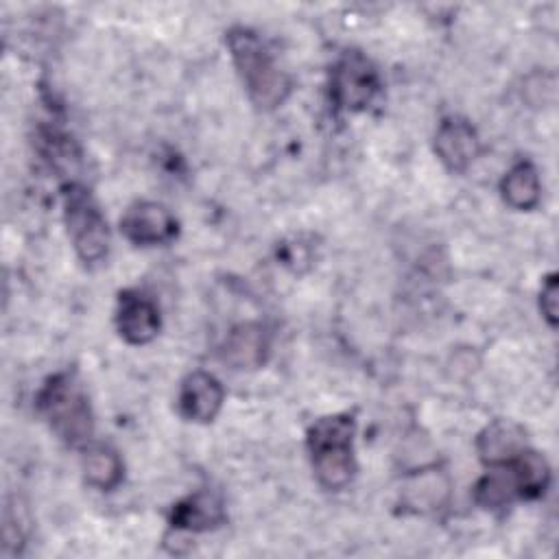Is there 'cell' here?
<instances>
[{
    "mask_svg": "<svg viewBox=\"0 0 559 559\" xmlns=\"http://www.w3.org/2000/svg\"><path fill=\"white\" fill-rule=\"evenodd\" d=\"M227 48L236 72L240 74L251 103L258 109L271 111L290 94L288 76L277 68L264 41L245 26L227 31Z\"/></svg>",
    "mask_w": 559,
    "mask_h": 559,
    "instance_id": "1",
    "label": "cell"
},
{
    "mask_svg": "<svg viewBox=\"0 0 559 559\" xmlns=\"http://www.w3.org/2000/svg\"><path fill=\"white\" fill-rule=\"evenodd\" d=\"M356 421L347 413L325 415L308 428V452L321 487L338 491L349 485L356 472L354 459Z\"/></svg>",
    "mask_w": 559,
    "mask_h": 559,
    "instance_id": "2",
    "label": "cell"
},
{
    "mask_svg": "<svg viewBox=\"0 0 559 559\" xmlns=\"http://www.w3.org/2000/svg\"><path fill=\"white\" fill-rule=\"evenodd\" d=\"M35 406L52 432L68 445H85L94 432V415L81 382L70 371L55 373L39 389Z\"/></svg>",
    "mask_w": 559,
    "mask_h": 559,
    "instance_id": "3",
    "label": "cell"
},
{
    "mask_svg": "<svg viewBox=\"0 0 559 559\" xmlns=\"http://www.w3.org/2000/svg\"><path fill=\"white\" fill-rule=\"evenodd\" d=\"M63 221L83 262H98L109 249V227L90 190L70 183L63 190Z\"/></svg>",
    "mask_w": 559,
    "mask_h": 559,
    "instance_id": "4",
    "label": "cell"
},
{
    "mask_svg": "<svg viewBox=\"0 0 559 559\" xmlns=\"http://www.w3.org/2000/svg\"><path fill=\"white\" fill-rule=\"evenodd\" d=\"M380 92V76L362 52H345L332 68L330 96L338 109L362 111Z\"/></svg>",
    "mask_w": 559,
    "mask_h": 559,
    "instance_id": "5",
    "label": "cell"
},
{
    "mask_svg": "<svg viewBox=\"0 0 559 559\" xmlns=\"http://www.w3.org/2000/svg\"><path fill=\"white\" fill-rule=\"evenodd\" d=\"M120 231L133 245H164L175 238L177 221L166 205L155 201H138L120 218Z\"/></svg>",
    "mask_w": 559,
    "mask_h": 559,
    "instance_id": "6",
    "label": "cell"
},
{
    "mask_svg": "<svg viewBox=\"0 0 559 559\" xmlns=\"http://www.w3.org/2000/svg\"><path fill=\"white\" fill-rule=\"evenodd\" d=\"M435 151L443 166L452 173L467 170L480 153L476 129L465 118H443L435 133Z\"/></svg>",
    "mask_w": 559,
    "mask_h": 559,
    "instance_id": "7",
    "label": "cell"
},
{
    "mask_svg": "<svg viewBox=\"0 0 559 559\" xmlns=\"http://www.w3.org/2000/svg\"><path fill=\"white\" fill-rule=\"evenodd\" d=\"M116 325L120 336L129 345H146L159 332V325H162L159 308L151 297H144L142 293L124 290L120 293V299H118Z\"/></svg>",
    "mask_w": 559,
    "mask_h": 559,
    "instance_id": "8",
    "label": "cell"
},
{
    "mask_svg": "<svg viewBox=\"0 0 559 559\" xmlns=\"http://www.w3.org/2000/svg\"><path fill=\"white\" fill-rule=\"evenodd\" d=\"M271 354V334L260 321H245L231 328L223 343V360L242 371L260 369Z\"/></svg>",
    "mask_w": 559,
    "mask_h": 559,
    "instance_id": "9",
    "label": "cell"
},
{
    "mask_svg": "<svg viewBox=\"0 0 559 559\" xmlns=\"http://www.w3.org/2000/svg\"><path fill=\"white\" fill-rule=\"evenodd\" d=\"M225 389L207 371H192L179 389V413L197 424H210L223 408Z\"/></svg>",
    "mask_w": 559,
    "mask_h": 559,
    "instance_id": "10",
    "label": "cell"
},
{
    "mask_svg": "<svg viewBox=\"0 0 559 559\" xmlns=\"http://www.w3.org/2000/svg\"><path fill=\"white\" fill-rule=\"evenodd\" d=\"M450 476L439 467H424L408 474L400 489V502L413 513L441 509L450 498Z\"/></svg>",
    "mask_w": 559,
    "mask_h": 559,
    "instance_id": "11",
    "label": "cell"
},
{
    "mask_svg": "<svg viewBox=\"0 0 559 559\" xmlns=\"http://www.w3.org/2000/svg\"><path fill=\"white\" fill-rule=\"evenodd\" d=\"M227 520L221 496L214 491H197L179 500L170 509V526L186 533H205L218 528Z\"/></svg>",
    "mask_w": 559,
    "mask_h": 559,
    "instance_id": "12",
    "label": "cell"
},
{
    "mask_svg": "<svg viewBox=\"0 0 559 559\" xmlns=\"http://www.w3.org/2000/svg\"><path fill=\"white\" fill-rule=\"evenodd\" d=\"M476 450L485 465H504L513 461L522 450H526V432L511 419H493L478 435Z\"/></svg>",
    "mask_w": 559,
    "mask_h": 559,
    "instance_id": "13",
    "label": "cell"
},
{
    "mask_svg": "<svg viewBox=\"0 0 559 559\" xmlns=\"http://www.w3.org/2000/svg\"><path fill=\"white\" fill-rule=\"evenodd\" d=\"M500 192L513 210H533L542 199L539 173L531 162L513 164L500 181Z\"/></svg>",
    "mask_w": 559,
    "mask_h": 559,
    "instance_id": "14",
    "label": "cell"
},
{
    "mask_svg": "<svg viewBox=\"0 0 559 559\" xmlns=\"http://www.w3.org/2000/svg\"><path fill=\"white\" fill-rule=\"evenodd\" d=\"M474 500L487 511H500L513 504V500H520L511 467L507 463L489 467V472L474 485Z\"/></svg>",
    "mask_w": 559,
    "mask_h": 559,
    "instance_id": "15",
    "label": "cell"
},
{
    "mask_svg": "<svg viewBox=\"0 0 559 559\" xmlns=\"http://www.w3.org/2000/svg\"><path fill=\"white\" fill-rule=\"evenodd\" d=\"M507 465L515 476L520 500H535L546 493L550 485V467L539 452L526 448Z\"/></svg>",
    "mask_w": 559,
    "mask_h": 559,
    "instance_id": "16",
    "label": "cell"
},
{
    "mask_svg": "<svg viewBox=\"0 0 559 559\" xmlns=\"http://www.w3.org/2000/svg\"><path fill=\"white\" fill-rule=\"evenodd\" d=\"M83 474L85 480L103 491H111L120 485L124 476V465L118 452L109 445H90L83 452Z\"/></svg>",
    "mask_w": 559,
    "mask_h": 559,
    "instance_id": "17",
    "label": "cell"
},
{
    "mask_svg": "<svg viewBox=\"0 0 559 559\" xmlns=\"http://www.w3.org/2000/svg\"><path fill=\"white\" fill-rule=\"evenodd\" d=\"M41 153L46 155V159H50V164L55 168H63V166H72V162H79V151L72 142V138L55 131V129H48V131H41Z\"/></svg>",
    "mask_w": 559,
    "mask_h": 559,
    "instance_id": "18",
    "label": "cell"
},
{
    "mask_svg": "<svg viewBox=\"0 0 559 559\" xmlns=\"http://www.w3.org/2000/svg\"><path fill=\"white\" fill-rule=\"evenodd\" d=\"M559 295V288H557V273H550L544 284H542V293H539V310H542V317L548 321L550 328L557 325V299Z\"/></svg>",
    "mask_w": 559,
    "mask_h": 559,
    "instance_id": "19",
    "label": "cell"
}]
</instances>
